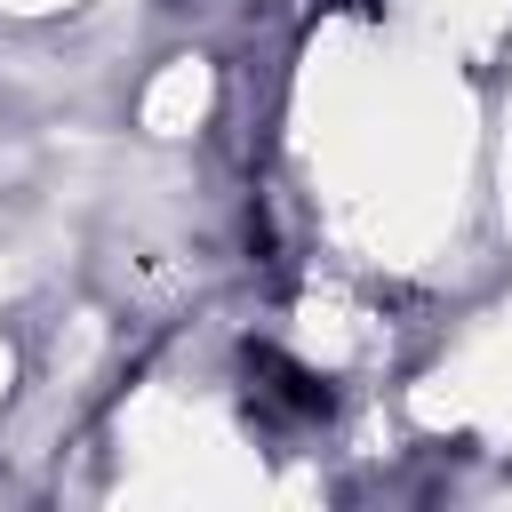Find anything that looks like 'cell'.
Masks as SVG:
<instances>
[{"mask_svg":"<svg viewBox=\"0 0 512 512\" xmlns=\"http://www.w3.org/2000/svg\"><path fill=\"white\" fill-rule=\"evenodd\" d=\"M248 376H256V408H264V416H288V424L328 416V384H320L312 368H296V360H280V352H256Z\"/></svg>","mask_w":512,"mask_h":512,"instance_id":"1","label":"cell"}]
</instances>
